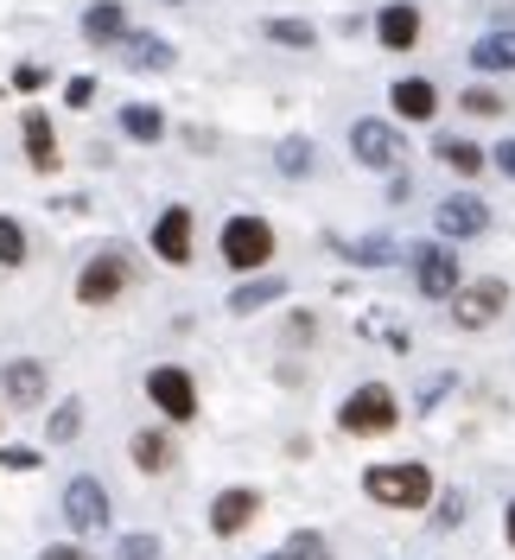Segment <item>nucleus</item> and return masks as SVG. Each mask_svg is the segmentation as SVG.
Here are the masks:
<instances>
[{
  "instance_id": "38",
  "label": "nucleus",
  "mask_w": 515,
  "mask_h": 560,
  "mask_svg": "<svg viewBox=\"0 0 515 560\" xmlns=\"http://www.w3.org/2000/svg\"><path fill=\"white\" fill-rule=\"evenodd\" d=\"M490 160H496V166L515 178V140H496V147H490Z\"/></svg>"
},
{
  "instance_id": "9",
  "label": "nucleus",
  "mask_w": 515,
  "mask_h": 560,
  "mask_svg": "<svg viewBox=\"0 0 515 560\" xmlns=\"http://www.w3.org/2000/svg\"><path fill=\"white\" fill-rule=\"evenodd\" d=\"M408 255H413V287H420V300H452V293H458V248L420 243V248H408Z\"/></svg>"
},
{
  "instance_id": "14",
  "label": "nucleus",
  "mask_w": 515,
  "mask_h": 560,
  "mask_svg": "<svg viewBox=\"0 0 515 560\" xmlns=\"http://www.w3.org/2000/svg\"><path fill=\"white\" fill-rule=\"evenodd\" d=\"M388 108H395L401 121H433V115H440V83H433V77H401V83L388 90Z\"/></svg>"
},
{
  "instance_id": "2",
  "label": "nucleus",
  "mask_w": 515,
  "mask_h": 560,
  "mask_svg": "<svg viewBox=\"0 0 515 560\" xmlns=\"http://www.w3.org/2000/svg\"><path fill=\"white\" fill-rule=\"evenodd\" d=\"M350 153H356V166H370V173H401L408 140H401L395 121H382V115H356V121H350Z\"/></svg>"
},
{
  "instance_id": "18",
  "label": "nucleus",
  "mask_w": 515,
  "mask_h": 560,
  "mask_svg": "<svg viewBox=\"0 0 515 560\" xmlns=\"http://www.w3.org/2000/svg\"><path fill=\"white\" fill-rule=\"evenodd\" d=\"M83 38H90V45H108V51H115V45L128 38V7H121V0H96V7L83 13Z\"/></svg>"
},
{
  "instance_id": "15",
  "label": "nucleus",
  "mask_w": 515,
  "mask_h": 560,
  "mask_svg": "<svg viewBox=\"0 0 515 560\" xmlns=\"http://www.w3.org/2000/svg\"><path fill=\"white\" fill-rule=\"evenodd\" d=\"M45 383H51V376H45V363H33V357H13V363L0 370V388H7L13 408H38V401H45Z\"/></svg>"
},
{
  "instance_id": "1",
  "label": "nucleus",
  "mask_w": 515,
  "mask_h": 560,
  "mask_svg": "<svg viewBox=\"0 0 515 560\" xmlns=\"http://www.w3.org/2000/svg\"><path fill=\"white\" fill-rule=\"evenodd\" d=\"M363 490H370V503H388V510H426V503H433V471H426L420 458L370 465V471H363Z\"/></svg>"
},
{
  "instance_id": "7",
  "label": "nucleus",
  "mask_w": 515,
  "mask_h": 560,
  "mask_svg": "<svg viewBox=\"0 0 515 560\" xmlns=\"http://www.w3.org/2000/svg\"><path fill=\"white\" fill-rule=\"evenodd\" d=\"M147 401L160 408L166 420H198V383L178 370V363H160L147 370Z\"/></svg>"
},
{
  "instance_id": "12",
  "label": "nucleus",
  "mask_w": 515,
  "mask_h": 560,
  "mask_svg": "<svg viewBox=\"0 0 515 560\" xmlns=\"http://www.w3.org/2000/svg\"><path fill=\"white\" fill-rule=\"evenodd\" d=\"M153 255H160L166 268H185V261H191V210L185 205L160 210V223H153Z\"/></svg>"
},
{
  "instance_id": "29",
  "label": "nucleus",
  "mask_w": 515,
  "mask_h": 560,
  "mask_svg": "<svg viewBox=\"0 0 515 560\" xmlns=\"http://www.w3.org/2000/svg\"><path fill=\"white\" fill-rule=\"evenodd\" d=\"M458 108L465 115H503V96L490 83H471V90H458Z\"/></svg>"
},
{
  "instance_id": "20",
  "label": "nucleus",
  "mask_w": 515,
  "mask_h": 560,
  "mask_svg": "<svg viewBox=\"0 0 515 560\" xmlns=\"http://www.w3.org/2000/svg\"><path fill=\"white\" fill-rule=\"evenodd\" d=\"M471 65L478 70H515V26H503V33H483L478 45H471Z\"/></svg>"
},
{
  "instance_id": "24",
  "label": "nucleus",
  "mask_w": 515,
  "mask_h": 560,
  "mask_svg": "<svg viewBox=\"0 0 515 560\" xmlns=\"http://www.w3.org/2000/svg\"><path fill=\"white\" fill-rule=\"evenodd\" d=\"M128 453H134L140 471H153V478H160V471L172 465V440L160 433V427H147V433H134V440H128Z\"/></svg>"
},
{
  "instance_id": "4",
  "label": "nucleus",
  "mask_w": 515,
  "mask_h": 560,
  "mask_svg": "<svg viewBox=\"0 0 515 560\" xmlns=\"http://www.w3.org/2000/svg\"><path fill=\"white\" fill-rule=\"evenodd\" d=\"M216 248H223V261H230L236 275L268 268V261H274V223H268V217H230L223 236H216Z\"/></svg>"
},
{
  "instance_id": "34",
  "label": "nucleus",
  "mask_w": 515,
  "mask_h": 560,
  "mask_svg": "<svg viewBox=\"0 0 515 560\" xmlns=\"http://www.w3.org/2000/svg\"><path fill=\"white\" fill-rule=\"evenodd\" d=\"M45 83H51V70L45 65H20L13 70V90H45Z\"/></svg>"
},
{
  "instance_id": "26",
  "label": "nucleus",
  "mask_w": 515,
  "mask_h": 560,
  "mask_svg": "<svg viewBox=\"0 0 515 560\" xmlns=\"http://www.w3.org/2000/svg\"><path fill=\"white\" fill-rule=\"evenodd\" d=\"M286 555L293 560H331V541H325L318 528H293V535H286Z\"/></svg>"
},
{
  "instance_id": "25",
  "label": "nucleus",
  "mask_w": 515,
  "mask_h": 560,
  "mask_svg": "<svg viewBox=\"0 0 515 560\" xmlns=\"http://www.w3.org/2000/svg\"><path fill=\"white\" fill-rule=\"evenodd\" d=\"M261 38L268 45H286V51H312L318 45V26L312 20H261Z\"/></svg>"
},
{
  "instance_id": "3",
  "label": "nucleus",
  "mask_w": 515,
  "mask_h": 560,
  "mask_svg": "<svg viewBox=\"0 0 515 560\" xmlns=\"http://www.w3.org/2000/svg\"><path fill=\"white\" fill-rule=\"evenodd\" d=\"M395 420H401V408H395V388H388V383L350 388V401L338 408V427H343V433H356V440L395 433Z\"/></svg>"
},
{
  "instance_id": "17",
  "label": "nucleus",
  "mask_w": 515,
  "mask_h": 560,
  "mask_svg": "<svg viewBox=\"0 0 515 560\" xmlns=\"http://www.w3.org/2000/svg\"><path fill=\"white\" fill-rule=\"evenodd\" d=\"M20 140H26L33 173H58V135H51V115L45 108H26L20 115Z\"/></svg>"
},
{
  "instance_id": "23",
  "label": "nucleus",
  "mask_w": 515,
  "mask_h": 560,
  "mask_svg": "<svg viewBox=\"0 0 515 560\" xmlns=\"http://www.w3.org/2000/svg\"><path fill=\"white\" fill-rule=\"evenodd\" d=\"M274 300H286V280H242L236 293H230V313L248 318V313H261V306H274Z\"/></svg>"
},
{
  "instance_id": "10",
  "label": "nucleus",
  "mask_w": 515,
  "mask_h": 560,
  "mask_svg": "<svg viewBox=\"0 0 515 560\" xmlns=\"http://www.w3.org/2000/svg\"><path fill=\"white\" fill-rule=\"evenodd\" d=\"M433 230H440L446 243H471V236H483V230H490V205H483V198H471V191L440 198V210H433Z\"/></svg>"
},
{
  "instance_id": "35",
  "label": "nucleus",
  "mask_w": 515,
  "mask_h": 560,
  "mask_svg": "<svg viewBox=\"0 0 515 560\" xmlns=\"http://www.w3.org/2000/svg\"><path fill=\"white\" fill-rule=\"evenodd\" d=\"M0 471H38V453L33 446H13V453H0Z\"/></svg>"
},
{
  "instance_id": "13",
  "label": "nucleus",
  "mask_w": 515,
  "mask_h": 560,
  "mask_svg": "<svg viewBox=\"0 0 515 560\" xmlns=\"http://www.w3.org/2000/svg\"><path fill=\"white\" fill-rule=\"evenodd\" d=\"M420 26H426V20H420L413 0H388V7L376 13V38L388 45V51H413V45H420Z\"/></svg>"
},
{
  "instance_id": "19",
  "label": "nucleus",
  "mask_w": 515,
  "mask_h": 560,
  "mask_svg": "<svg viewBox=\"0 0 515 560\" xmlns=\"http://www.w3.org/2000/svg\"><path fill=\"white\" fill-rule=\"evenodd\" d=\"M433 153H440L458 178H478L483 166H490V153H483L478 140H465V135H440V147H433Z\"/></svg>"
},
{
  "instance_id": "6",
  "label": "nucleus",
  "mask_w": 515,
  "mask_h": 560,
  "mask_svg": "<svg viewBox=\"0 0 515 560\" xmlns=\"http://www.w3.org/2000/svg\"><path fill=\"white\" fill-rule=\"evenodd\" d=\"M128 293V261H121V248H96L90 261H83V275H77V300L83 306H108V300H121Z\"/></svg>"
},
{
  "instance_id": "27",
  "label": "nucleus",
  "mask_w": 515,
  "mask_h": 560,
  "mask_svg": "<svg viewBox=\"0 0 515 560\" xmlns=\"http://www.w3.org/2000/svg\"><path fill=\"white\" fill-rule=\"evenodd\" d=\"M274 166H280L286 178H306V173H312V140H286V147L274 153Z\"/></svg>"
},
{
  "instance_id": "5",
  "label": "nucleus",
  "mask_w": 515,
  "mask_h": 560,
  "mask_svg": "<svg viewBox=\"0 0 515 560\" xmlns=\"http://www.w3.org/2000/svg\"><path fill=\"white\" fill-rule=\"evenodd\" d=\"M510 313V280H458V293H452V325L458 331H483V325H496V318Z\"/></svg>"
},
{
  "instance_id": "39",
  "label": "nucleus",
  "mask_w": 515,
  "mask_h": 560,
  "mask_svg": "<svg viewBox=\"0 0 515 560\" xmlns=\"http://www.w3.org/2000/svg\"><path fill=\"white\" fill-rule=\"evenodd\" d=\"M503 535H510V548H515V497H510V510H503Z\"/></svg>"
},
{
  "instance_id": "8",
  "label": "nucleus",
  "mask_w": 515,
  "mask_h": 560,
  "mask_svg": "<svg viewBox=\"0 0 515 560\" xmlns=\"http://www.w3.org/2000/svg\"><path fill=\"white\" fill-rule=\"evenodd\" d=\"M65 523L77 528V535H103L108 528V490H103V478H70L65 485Z\"/></svg>"
},
{
  "instance_id": "22",
  "label": "nucleus",
  "mask_w": 515,
  "mask_h": 560,
  "mask_svg": "<svg viewBox=\"0 0 515 560\" xmlns=\"http://www.w3.org/2000/svg\"><path fill=\"white\" fill-rule=\"evenodd\" d=\"M121 135L140 140V147H153V140H166V115L153 103H128L121 108Z\"/></svg>"
},
{
  "instance_id": "11",
  "label": "nucleus",
  "mask_w": 515,
  "mask_h": 560,
  "mask_svg": "<svg viewBox=\"0 0 515 560\" xmlns=\"http://www.w3.org/2000/svg\"><path fill=\"white\" fill-rule=\"evenodd\" d=\"M255 516H261V497L248 485H230V490H216V503H210V535L230 541V535H242Z\"/></svg>"
},
{
  "instance_id": "33",
  "label": "nucleus",
  "mask_w": 515,
  "mask_h": 560,
  "mask_svg": "<svg viewBox=\"0 0 515 560\" xmlns=\"http://www.w3.org/2000/svg\"><path fill=\"white\" fill-rule=\"evenodd\" d=\"M65 103L70 108H90V103H96V77H70V83H65Z\"/></svg>"
},
{
  "instance_id": "36",
  "label": "nucleus",
  "mask_w": 515,
  "mask_h": 560,
  "mask_svg": "<svg viewBox=\"0 0 515 560\" xmlns=\"http://www.w3.org/2000/svg\"><path fill=\"white\" fill-rule=\"evenodd\" d=\"M458 516H465V497H458V490H452V497H446V510H440V516H433V528H452V523H458Z\"/></svg>"
},
{
  "instance_id": "30",
  "label": "nucleus",
  "mask_w": 515,
  "mask_h": 560,
  "mask_svg": "<svg viewBox=\"0 0 515 560\" xmlns=\"http://www.w3.org/2000/svg\"><path fill=\"white\" fill-rule=\"evenodd\" d=\"M166 548H160V535H121L115 541V560H160Z\"/></svg>"
},
{
  "instance_id": "28",
  "label": "nucleus",
  "mask_w": 515,
  "mask_h": 560,
  "mask_svg": "<svg viewBox=\"0 0 515 560\" xmlns=\"http://www.w3.org/2000/svg\"><path fill=\"white\" fill-rule=\"evenodd\" d=\"M26 261V230L13 217H0V268H20Z\"/></svg>"
},
{
  "instance_id": "32",
  "label": "nucleus",
  "mask_w": 515,
  "mask_h": 560,
  "mask_svg": "<svg viewBox=\"0 0 515 560\" xmlns=\"http://www.w3.org/2000/svg\"><path fill=\"white\" fill-rule=\"evenodd\" d=\"M363 331H370V338H388L395 350H408V331H401L395 318H382V313H370V318H363Z\"/></svg>"
},
{
  "instance_id": "31",
  "label": "nucleus",
  "mask_w": 515,
  "mask_h": 560,
  "mask_svg": "<svg viewBox=\"0 0 515 560\" xmlns=\"http://www.w3.org/2000/svg\"><path fill=\"white\" fill-rule=\"evenodd\" d=\"M77 433H83V401H65V408L51 415V440L65 446V440H77Z\"/></svg>"
},
{
  "instance_id": "40",
  "label": "nucleus",
  "mask_w": 515,
  "mask_h": 560,
  "mask_svg": "<svg viewBox=\"0 0 515 560\" xmlns=\"http://www.w3.org/2000/svg\"><path fill=\"white\" fill-rule=\"evenodd\" d=\"M261 560H293V555H286V548H280V555H261Z\"/></svg>"
},
{
  "instance_id": "21",
  "label": "nucleus",
  "mask_w": 515,
  "mask_h": 560,
  "mask_svg": "<svg viewBox=\"0 0 515 560\" xmlns=\"http://www.w3.org/2000/svg\"><path fill=\"white\" fill-rule=\"evenodd\" d=\"M338 255H343V261H356V268H395V261H401L408 248L388 243V236H363V243H343Z\"/></svg>"
},
{
  "instance_id": "37",
  "label": "nucleus",
  "mask_w": 515,
  "mask_h": 560,
  "mask_svg": "<svg viewBox=\"0 0 515 560\" xmlns=\"http://www.w3.org/2000/svg\"><path fill=\"white\" fill-rule=\"evenodd\" d=\"M38 560H96V555H83L77 541H58V548H45V555H38Z\"/></svg>"
},
{
  "instance_id": "16",
  "label": "nucleus",
  "mask_w": 515,
  "mask_h": 560,
  "mask_svg": "<svg viewBox=\"0 0 515 560\" xmlns=\"http://www.w3.org/2000/svg\"><path fill=\"white\" fill-rule=\"evenodd\" d=\"M115 51H121V65H128V70H153V77L178 65V51H172L166 38H160V33H134V26H128V38H121Z\"/></svg>"
}]
</instances>
